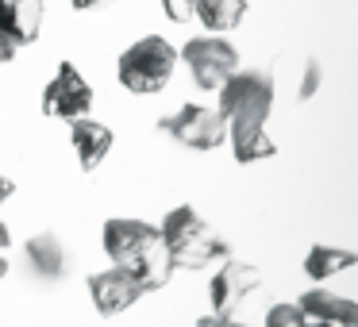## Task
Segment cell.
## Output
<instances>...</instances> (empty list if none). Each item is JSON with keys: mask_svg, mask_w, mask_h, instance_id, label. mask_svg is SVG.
Segmentation results:
<instances>
[{"mask_svg": "<svg viewBox=\"0 0 358 327\" xmlns=\"http://www.w3.org/2000/svg\"><path fill=\"white\" fill-rule=\"evenodd\" d=\"M24 254H27V266L35 270V277H43V281H62L66 270H70V258H66L62 239H58V235H50V231L27 239Z\"/></svg>", "mask_w": 358, "mask_h": 327, "instance_id": "obj_11", "label": "cell"}, {"mask_svg": "<svg viewBox=\"0 0 358 327\" xmlns=\"http://www.w3.org/2000/svg\"><path fill=\"white\" fill-rule=\"evenodd\" d=\"M89 293H93V304L101 316H120V312H127L143 296V285L124 266H112V270L89 277Z\"/></svg>", "mask_w": 358, "mask_h": 327, "instance_id": "obj_9", "label": "cell"}, {"mask_svg": "<svg viewBox=\"0 0 358 327\" xmlns=\"http://www.w3.org/2000/svg\"><path fill=\"white\" fill-rule=\"evenodd\" d=\"M185 4H193V0H185Z\"/></svg>", "mask_w": 358, "mask_h": 327, "instance_id": "obj_25", "label": "cell"}, {"mask_svg": "<svg viewBox=\"0 0 358 327\" xmlns=\"http://www.w3.org/2000/svg\"><path fill=\"white\" fill-rule=\"evenodd\" d=\"M301 308L308 319H320V324H343V327H355L358 324V304L347 300V296H335L324 293V289H312V293L301 296Z\"/></svg>", "mask_w": 358, "mask_h": 327, "instance_id": "obj_13", "label": "cell"}, {"mask_svg": "<svg viewBox=\"0 0 358 327\" xmlns=\"http://www.w3.org/2000/svg\"><path fill=\"white\" fill-rule=\"evenodd\" d=\"M78 8H93V4H101V0H73Z\"/></svg>", "mask_w": 358, "mask_h": 327, "instance_id": "obj_23", "label": "cell"}, {"mask_svg": "<svg viewBox=\"0 0 358 327\" xmlns=\"http://www.w3.org/2000/svg\"><path fill=\"white\" fill-rule=\"evenodd\" d=\"M181 58L189 62L193 81L201 89H220L227 73L239 70V54H235V47H231V43H224V39H216V35H212V39L204 35V39L185 43Z\"/></svg>", "mask_w": 358, "mask_h": 327, "instance_id": "obj_7", "label": "cell"}, {"mask_svg": "<svg viewBox=\"0 0 358 327\" xmlns=\"http://www.w3.org/2000/svg\"><path fill=\"white\" fill-rule=\"evenodd\" d=\"M273 108V78L262 70H231L220 85V116L227 124H266Z\"/></svg>", "mask_w": 358, "mask_h": 327, "instance_id": "obj_4", "label": "cell"}, {"mask_svg": "<svg viewBox=\"0 0 358 327\" xmlns=\"http://www.w3.org/2000/svg\"><path fill=\"white\" fill-rule=\"evenodd\" d=\"M12 193H16V185H12V181H8V177H4V173H0V204L8 201V196H12Z\"/></svg>", "mask_w": 358, "mask_h": 327, "instance_id": "obj_21", "label": "cell"}, {"mask_svg": "<svg viewBox=\"0 0 358 327\" xmlns=\"http://www.w3.org/2000/svg\"><path fill=\"white\" fill-rule=\"evenodd\" d=\"M227 139H231L235 162H243V166L262 162V158H273V154H278L273 139L266 135V124H227Z\"/></svg>", "mask_w": 358, "mask_h": 327, "instance_id": "obj_14", "label": "cell"}, {"mask_svg": "<svg viewBox=\"0 0 358 327\" xmlns=\"http://www.w3.org/2000/svg\"><path fill=\"white\" fill-rule=\"evenodd\" d=\"M320 81H324L320 62H308V66H304V81H301V101H312V96L320 93Z\"/></svg>", "mask_w": 358, "mask_h": 327, "instance_id": "obj_18", "label": "cell"}, {"mask_svg": "<svg viewBox=\"0 0 358 327\" xmlns=\"http://www.w3.org/2000/svg\"><path fill=\"white\" fill-rule=\"evenodd\" d=\"M8 242H12V235H8V227H4V224H0V250H4V247H8Z\"/></svg>", "mask_w": 358, "mask_h": 327, "instance_id": "obj_22", "label": "cell"}, {"mask_svg": "<svg viewBox=\"0 0 358 327\" xmlns=\"http://www.w3.org/2000/svg\"><path fill=\"white\" fill-rule=\"evenodd\" d=\"M262 285V273L255 270L250 262H235V258H224V266L216 270L208 285V296H212V316L201 319V324H231L239 316L243 300H247L255 289Z\"/></svg>", "mask_w": 358, "mask_h": 327, "instance_id": "obj_5", "label": "cell"}, {"mask_svg": "<svg viewBox=\"0 0 358 327\" xmlns=\"http://www.w3.org/2000/svg\"><path fill=\"white\" fill-rule=\"evenodd\" d=\"M193 16L208 31H231L247 16V0H193Z\"/></svg>", "mask_w": 358, "mask_h": 327, "instance_id": "obj_15", "label": "cell"}, {"mask_svg": "<svg viewBox=\"0 0 358 327\" xmlns=\"http://www.w3.org/2000/svg\"><path fill=\"white\" fill-rule=\"evenodd\" d=\"M173 66H178V50L162 35H147L120 54V81L127 93H162L166 81L173 78Z\"/></svg>", "mask_w": 358, "mask_h": 327, "instance_id": "obj_3", "label": "cell"}, {"mask_svg": "<svg viewBox=\"0 0 358 327\" xmlns=\"http://www.w3.org/2000/svg\"><path fill=\"white\" fill-rule=\"evenodd\" d=\"M104 250H108L112 266H124L127 273H135L143 293L162 289L173 273L170 250H166L158 227L143 224V219H108L104 224Z\"/></svg>", "mask_w": 358, "mask_h": 327, "instance_id": "obj_1", "label": "cell"}, {"mask_svg": "<svg viewBox=\"0 0 358 327\" xmlns=\"http://www.w3.org/2000/svg\"><path fill=\"white\" fill-rule=\"evenodd\" d=\"M4 273H8V262H4V258H0V277H4Z\"/></svg>", "mask_w": 358, "mask_h": 327, "instance_id": "obj_24", "label": "cell"}, {"mask_svg": "<svg viewBox=\"0 0 358 327\" xmlns=\"http://www.w3.org/2000/svg\"><path fill=\"white\" fill-rule=\"evenodd\" d=\"M93 108V85L81 78V70L73 62H62L55 73V81L43 93V112L55 119H78Z\"/></svg>", "mask_w": 358, "mask_h": 327, "instance_id": "obj_8", "label": "cell"}, {"mask_svg": "<svg viewBox=\"0 0 358 327\" xmlns=\"http://www.w3.org/2000/svg\"><path fill=\"white\" fill-rule=\"evenodd\" d=\"M70 124H73L70 139H73V150H78V158H81V170H96L112 150V131L104 124H96V119H89V116H78V119H70Z\"/></svg>", "mask_w": 358, "mask_h": 327, "instance_id": "obj_12", "label": "cell"}, {"mask_svg": "<svg viewBox=\"0 0 358 327\" xmlns=\"http://www.w3.org/2000/svg\"><path fill=\"white\" fill-rule=\"evenodd\" d=\"M158 127L189 150H212L227 139V119L220 116V108H204V104H185Z\"/></svg>", "mask_w": 358, "mask_h": 327, "instance_id": "obj_6", "label": "cell"}, {"mask_svg": "<svg viewBox=\"0 0 358 327\" xmlns=\"http://www.w3.org/2000/svg\"><path fill=\"white\" fill-rule=\"evenodd\" d=\"M358 258L350 254V250H335V247H312L308 258H304V273H308L312 281H327L335 277V273L350 270Z\"/></svg>", "mask_w": 358, "mask_h": 327, "instance_id": "obj_16", "label": "cell"}, {"mask_svg": "<svg viewBox=\"0 0 358 327\" xmlns=\"http://www.w3.org/2000/svg\"><path fill=\"white\" fill-rule=\"evenodd\" d=\"M16 50H20V43H16V39H8V35L0 31V66L12 62V58H16Z\"/></svg>", "mask_w": 358, "mask_h": 327, "instance_id": "obj_20", "label": "cell"}, {"mask_svg": "<svg viewBox=\"0 0 358 327\" xmlns=\"http://www.w3.org/2000/svg\"><path fill=\"white\" fill-rule=\"evenodd\" d=\"M266 324L270 327H301V324H308V316H304L301 304H273L266 312Z\"/></svg>", "mask_w": 358, "mask_h": 327, "instance_id": "obj_17", "label": "cell"}, {"mask_svg": "<svg viewBox=\"0 0 358 327\" xmlns=\"http://www.w3.org/2000/svg\"><path fill=\"white\" fill-rule=\"evenodd\" d=\"M166 12H170V20H189L193 16V4H185V0H162Z\"/></svg>", "mask_w": 358, "mask_h": 327, "instance_id": "obj_19", "label": "cell"}, {"mask_svg": "<svg viewBox=\"0 0 358 327\" xmlns=\"http://www.w3.org/2000/svg\"><path fill=\"white\" fill-rule=\"evenodd\" d=\"M43 27V4L39 0H0V31L16 39L20 47L24 43L39 39Z\"/></svg>", "mask_w": 358, "mask_h": 327, "instance_id": "obj_10", "label": "cell"}, {"mask_svg": "<svg viewBox=\"0 0 358 327\" xmlns=\"http://www.w3.org/2000/svg\"><path fill=\"white\" fill-rule=\"evenodd\" d=\"M166 250H170V262L173 266H185V270H201V266H212V262H224L227 258V242L212 231V224H204L196 216V208L181 204L173 208L170 216L162 219L158 227Z\"/></svg>", "mask_w": 358, "mask_h": 327, "instance_id": "obj_2", "label": "cell"}]
</instances>
